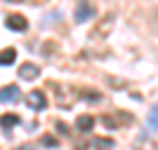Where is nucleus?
Returning a JSON list of instances; mask_svg holds the SVG:
<instances>
[{
    "mask_svg": "<svg viewBox=\"0 0 158 150\" xmlns=\"http://www.w3.org/2000/svg\"><path fill=\"white\" fill-rule=\"evenodd\" d=\"M5 24H7L10 31H26V28H28L26 17H21V14H10V17L5 19Z\"/></svg>",
    "mask_w": 158,
    "mask_h": 150,
    "instance_id": "1",
    "label": "nucleus"
},
{
    "mask_svg": "<svg viewBox=\"0 0 158 150\" xmlns=\"http://www.w3.org/2000/svg\"><path fill=\"white\" fill-rule=\"evenodd\" d=\"M19 98V87L17 85H7L0 89V103H12Z\"/></svg>",
    "mask_w": 158,
    "mask_h": 150,
    "instance_id": "2",
    "label": "nucleus"
},
{
    "mask_svg": "<svg viewBox=\"0 0 158 150\" xmlns=\"http://www.w3.org/2000/svg\"><path fill=\"white\" fill-rule=\"evenodd\" d=\"M94 14V10L90 5H87V0H78V10H76V21L78 24H83V21H87L90 17Z\"/></svg>",
    "mask_w": 158,
    "mask_h": 150,
    "instance_id": "3",
    "label": "nucleus"
},
{
    "mask_svg": "<svg viewBox=\"0 0 158 150\" xmlns=\"http://www.w3.org/2000/svg\"><path fill=\"white\" fill-rule=\"evenodd\" d=\"M28 106H31V108H38V110H43V108L47 106V98H45V94H43L40 89L31 91V94H28Z\"/></svg>",
    "mask_w": 158,
    "mask_h": 150,
    "instance_id": "4",
    "label": "nucleus"
},
{
    "mask_svg": "<svg viewBox=\"0 0 158 150\" xmlns=\"http://www.w3.org/2000/svg\"><path fill=\"white\" fill-rule=\"evenodd\" d=\"M19 75L24 80H33V78H38V75H40V68H38V66H33V63H21Z\"/></svg>",
    "mask_w": 158,
    "mask_h": 150,
    "instance_id": "5",
    "label": "nucleus"
},
{
    "mask_svg": "<svg viewBox=\"0 0 158 150\" xmlns=\"http://www.w3.org/2000/svg\"><path fill=\"white\" fill-rule=\"evenodd\" d=\"M76 127H78V131L87 134V131H92V127H94V120L90 117V115H80V117L76 120Z\"/></svg>",
    "mask_w": 158,
    "mask_h": 150,
    "instance_id": "6",
    "label": "nucleus"
},
{
    "mask_svg": "<svg viewBox=\"0 0 158 150\" xmlns=\"http://www.w3.org/2000/svg\"><path fill=\"white\" fill-rule=\"evenodd\" d=\"M14 59H17V52H14L12 47H7V49H2V52H0V66L14 63Z\"/></svg>",
    "mask_w": 158,
    "mask_h": 150,
    "instance_id": "7",
    "label": "nucleus"
},
{
    "mask_svg": "<svg viewBox=\"0 0 158 150\" xmlns=\"http://www.w3.org/2000/svg\"><path fill=\"white\" fill-rule=\"evenodd\" d=\"M85 148H113V138H92Z\"/></svg>",
    "mask_w": 158,
    "mask_h": 150,
    "instance_id": "8",
    "label": "nucleus"
},
{
    "mask_svg": "<svg viewBox=\"0 0 158 150\" xmlns=\"http://www.w3.org/2000/svg\"><path fill=\"white\" fill-rule=\"evenodd\" d=\"M104 122L109 124V127H116L118 122H132V117H130V115H113V117H111V115H106Z\"/></svg>",
    "mask_w": 158,
    "mask_h": 150,
    "instance_id": "9",
    "label": "nucleus"
},
{
    "mask_svg": "<svg viewBox=\"0 0 158 150\" xmlns=\"http://www.w3.org/2000/svg\"><path fill=\"white\" fill-rule=\"evenodd\" d=\"M149 129L153 134H158V106H153L151 113H149Z\"/></svg>",
    "mask_w": 158,
    "mask_h": 150,
    "instance_id": "10",
    "label": "nucleus"
},
{
    "mask_svg": "<svg viewBox=\"0 0 158 150\" xmlns=\"http://www.w3.org/2000/svg\"><path fill=\"white\" fill-rule=\"evenodd\" d=\"M0 124H2L5 129H10L14 124H19V117H17V115H5V117H0Z\"/></svg>",
    "mask_w": 158,
    "mask_h": 150,
    "instance_id": "11",
    "label": "nucleus"
},
{
    "mask_svg": "<svg viewBox=\"0 0 158 150\" xmlns=\"http://www.w3.org/2000/svg\"><path fill=\"white\" fill-rule=\"evenodd\" d=\"M43 143H47V145H57V138H52V136H45V138H43Z\"/></svg>",
    "mask_w": 158,
    "mask_h": 150,
    "instance_id": "12",
    "label": "nucleus"
},
{
    "mask_svg": "<svg viewBox=\"0 0 158 150\" xmlns=\"http://www.w3.org/2000/svg\"><path fill=\"white\" fill-rule=\"evenodd\" d=\"M7 2H19V0H7Z\"/></svg>",
    "mask_w": 158,
    "mask_h": 150,
    "instance_id": "13",
    "label": "nucleus"
}]
</instances>
